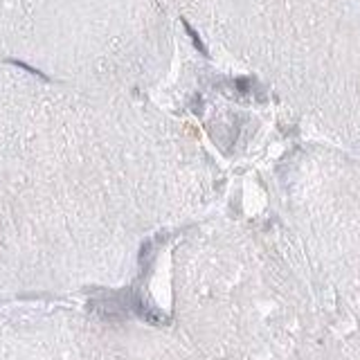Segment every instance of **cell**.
Here are the masks:
<instances>
[{
	"label": "cell",
	"mask_w": 360,
	"mask_h": 360,
	"mask_svg": "<svg viewBox=\"0 0 360 360\" xmlns=\"http://www.w3.org/2000/svg\"><path fill=\"white\" fill-rule=\"evenodd\" d=\"M234 88L239 90L241 95H248L252 90V79H245V77H239V79H234Z\"/></svg>",
	"instance_id": "obj_3"
},
{
	"label": "cell",
	"mask_w": 360,
	"mask_h": 360,
	"mask_svg": "<svg viewBox=\"0 0 360 360\" xmlns=\"http://www.w3.org/2000/svg\"><path fill=\"white\" fill-rule=\"evenodd\" d=\"M14 65H18V68H22V70H27V72H32V75H36V77H43L45 79V75L41 70H36V68H32V65H27V63H22V61H11Z\"/></svg>",
	"instance_id": "obj_4"
},
{
	"label": "cell",
	"mask_w": 360,
	"mask_h": 360,
	"mask_svg": "<svg viewBox=\"0 0 360 360\" xmlns=\"http://www.w3.org/2000/svg\"><path fill=\"white\" fill-rule=\"evenodd\" d=\"M183 27H185V32H187V36L191 38V43H194V48L198 50V52H200L202 56H207V48H205V43H202V38L198 36V32H196L194 27H191V25H189V22L185 20V18H183Z\"/></svg>",
	"instance_id": "obj_2"
},
{
	"label": "cell",
	"mask_w": 360,
	"mask_h": 360,
	"mask_svg": "<svg viewBox=\"0 0 360 360\" xmlns=\"http://www.w3.org/2000/svg\"><path fill=\"white\" fill-rule=\"evenodd\" d=\"M131 306H133V311L138 313L140 318L146 320V322H151V324H167V322H169L165 315H160V313L155 311V308L146 306V304L140 300V297H133V300H131Z\"/></svg>",
	"instance_id": "obj_1"
}]
</instances>
